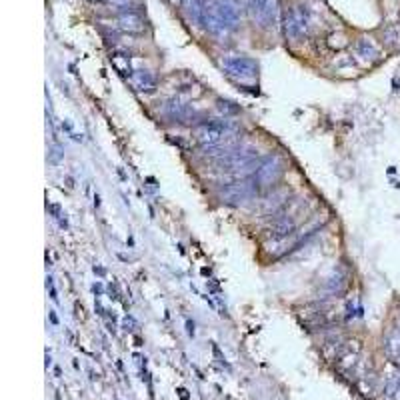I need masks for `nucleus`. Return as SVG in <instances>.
Listing matches in <instances>:
<instances>
[{"mask_svg": "<svg viewBox=\"0 0 400 400\" xmlns=\"http://www.w3.org/2000/svg\"><path fill=\"white\" fill-rule=\"evenodd\" d=\"M130 82L138 92H154L156 90V76L148 70H134L130 76Z\"/></svg>", "mask_w": 400, "mask_h": 400, "instance_id": "obj_12", "label": "nucleus"}, {"mask_svg": "<svg viewBox=\"0 0 400 400\" xmlns=\"http://www.w3.org/2000/svg\"><path fill=\"white\" fill-rule=\"evenodd\" d=\"M189 334L190 336H194V324H192V322H189Z\"/></svg>", "mask_w": 400, "mask_h": 400, "instance_id": "obj_19", "label": "nucleus"}, {"mask_svg": "<svg viewBox=\"0 0 400 400\" xmlns=\"http://www.w3.org/2000/svg\"><path fill=\"white\" fill-rule=\"evenodd\" d=\"M96 2H108V0H96Z\"/></svg>", "mask_w": 400, "mask_h": 400, "instance_id": "obj_22", "label": "nucleus"}, {"mask_svg": "<svg viewBox=\"0 0 400 400\" xmlns=\"http://www.w3.org/2000/svg\"><path fill=\"white\" fill-rule=\"evenodd\" d=\"M258 148L254 146H234L230 152L214 158V168L224 174H234V176H246L254 174L258 168Z\"/></svg>", "mask_w": 400, "mask_h": 400, "instance_id": "obj_2", "label": "nucleus"}, {"mask_svg": "<svg viewBox=\"0 0 400 400\" xmlns=\"http://www.w3.org/2000/svg\"><path fill=\"white\" fill-rule=\"evenodd\" d=\"M124 326H126V330H134V328H132V326H134V320L128 316V318L124 320Z\"/></svg>", "mask_w": 400, "mask_h": 400, "instance_id": "obj_18", "label": "nucleus"}, {"mask_svg": "<svg viewBox=\"0 0 400 400\" xmlns=\"http://www.w3.org/2000/svg\"><path fill=\"white\" fill-rule=\"evenodd\" d=\"M118 28L130 34H138L144 32V18L138 10H128V12H120L118 14Z\"/></svg>", "mask_w": 400, "mask_h": 400, "instance_id": "obj_10", "label": "nucleus"}, {"mask_svg": "<svg viewBox=\"0 0 400 400\" xmlns=\"http://www.w3.org/2000/svg\"><path fill=\"white\" fill-rule=\"evenodd\" d=\"M178 392H180V396H182V398H184V400L189 398V394H186V390H184V388H180V390H178Z\"/></svg>", "mask_w": 400, "mask_h": 400, "instance_id": "obj_20", "label": "nucleus"}, {"mask_svg": "<svg viewBox=\"0 0 400 400\" xmlns=\"http://www.w3.org/2000/svg\"><path fill=\"white\" fill-rule=\"evenodd\" d=\"M394 400H400V386L396 388V392H394Z\"/></svg>", "mask_w": 400, "mask_h": 400, "instance_id": "obj_21", "label": "nucleus"}, {"mask_svg": "<svg viewBox=\"0 0 400 400\" xmlns=\"http://www.w3.org/2000/svg\"><path fill=\"white\" fill-rule=\"evenodd\" d=\"M258 190V184H256V180L252 176L250 178H240V180L230 182V184H226L224 189L220 190V198L226 204H242V202L250 200Z\"/></svg>", "mask_w": 400, "mask_h": 400, "instance_id": "obj_7", "label": "nucleus"}, {"mask_svg": "<svg viewBox=\"0 0 400 400\" xmlns=\"http://www.w3.org/2000/svg\"><path fill=\"white\" fill-rule=\"evenodd\" d=\"M170 2H172L174 6H180V8H184V10H186V8L190 6V2H192V0H170Z\"/></svg>", "mask_w": 400, "mask_h": 400, "instance_id": "obj_17", "label": "nucleus"}, {"mask_svg": "<svg viewBox=\"0 0 400 400\" xmlns=\"http://www.w3.org/2000/svg\"><path fill=\"white\" fill-rule=\"evenodd\" d=\"M284 174V160L278 154H270L266 158L260 160L256 172L252 174V178L256 180L258 189H272L274 184H278V180Z\"/></svg>", "mask_w": 400, "mask_h": 400, "instance_id": "obj_6", "label": "nucleus"}, {"mask_svg": "<svg viewBox=\"0 0 400 400\" xmlns=\"http://www.w3.org/2000/svg\"><path fill=\"white\" fill-rule=\"evenodd\" d=\"M354 52L364 62H377L380 58V50H378V46L370 38H358L356 44H354Z\"/></svg>", "mask_w": 400, "mask_h": 400, "instance_id": "obj_13", "label": "nucleus"}, {"mask_svg": "<svg viewBox=\"0 0 400 400\" xmlns=\"http://www.w3.org/2000/svg\"><path fill=\"white\" fill-rule=\"evenodd\" d=\"M310 24H312V12L306 4H294L292 8H288L286 16H284V34L288 40L292 42H300L302 38L308 36V30H310Z\"/></svg>", "mask_w": 400, "mask_h": 400, "instance_id": "obj_3", "label": "nucleus"}, {"mask_svg": "<svg viewBox=\"0 0 400 400\" xmlns=\"http://www.w3.org/2000/svg\"><path fill=\"white\" fill-rule=\"evenodd\" d=\"M348 286V270L346 268H334L330 276L322 284V292L326 296H340Z\"/></svg>", "mask_w": 400, "mask_h": 400, "instance_id": "obj_9", "label": "nucleus"}, {"mask_svg": "<svg viewBox=\"0 0 400 400\" xmlns=\"http://www.w3.org/2000/svg\"><path fill=\"white\" fill-rule=\"evenodd\" d=\"M46 286H48V290H50V298H52L54 302H58V296H56V288H54V284H52V278H48V280H46Z\"/></svg>", "mask_w": 400, "mask_h": 400, "instance_id": "obj_16", "label": "nucleus"}, {"mask_svg": "<svg viewBox=\"0 0 400 400\" xmlns=\"http://www.w3.org/2000/svg\"><path fill=\"white\" fill-rule=\"evenodd\" d=\"M384 40L390 44V46L398 48L400 46V28L398 26H388L384 30Z\"/></svg>", "mask_w": 400, "mask_h": 400, "instance_id": "obj_14", "label": "nucleus"}, {"mask_svg": "<svg viewBox=\"0 0 400 400\" xmlns=\"http://www.w3.org/2000/svg\"><path fill=\"white\" fill-rule=\"evenodd\" d=\"M164 110L166 114L170 118H174V120H178V122H186V120H194L196 118V112L190 108L189 104H184L182 100H178V98H170V100H166L164 104Z\"/></svg>", "mask_w": 400, "mask_h": 400, "instance_id": "obj_11", "label": "nucleus"}, {"mask_svg": "<svg viewBox=\"0 0 400 400\" xmlns=\"http://www.w3.org/2000/svg\"><path fill=\"white\" fill-rule=\"evenodd\" d=\"M252 20L262 28H276L280 24V0H246Z\"/></svg>", "mask_w": 400, "mask_h": 400, "instance_id": "obj_5", "label": "nucleus"}, {"mask_svg": "<svg viewBox=\"0 0 400 400\" xmlns=\"http://www.w3.org/2000/svg\"><path fill=\"white\" fill-rule=\"evenodd\" d=\"M218 108L224 112V116H230V114L238 112V106L234 102H230V100H218Z\"/></svg>", "mask_w": 400, "mask_h": 400, "instance_id": "obj_15", "label": "nucleus"}, {"mask_svg": "<svg viewBox=\"0 0 400 400\" xmlns=\"http://www.w3.org/2000/svg\"><path fill=\"white\" fill-rule=\"evenodd\" d=\"M220 66L228 78H232L234 82H252L258 76V64L254 58L244 56V54H232V56H224L220 60Z\"/></svg>", "mask_w": 400, "mask_h": 400, "instance_id": "obj_4", "label": "nucleus"}, {"mask_svg": "<svg viewBox=\"0 0 400 400\" xmlns=\"http://www.w3.org/2000/svg\"><path fill=\"white\" fill-rule=\"evenodd\" d=\"M242 10V0H202V10L196 24L214 36H226L240 26Z\"/></svg>", "mask_w": 400, "mask_h": 400, "instance_id": "obj_1", "label": "nucleus"}, {"mask_svg": "<svg viewBox=\"0 0 400 400\" xmlns=\"http://www.w3.org/2000/svg\"><path fill=\"white\" fill-rule=\"evenodd\" d=\"M294 234H296V222H294V218L288 216V214H280V216L268 226V230H266V238H268L270 242H276V244L288 240L290 236H294Z\"/></svg>", "mask_w": 400, "mask_h": 400, "instance_id": "obj_8", "label": "nucleus"}]
</instances>
